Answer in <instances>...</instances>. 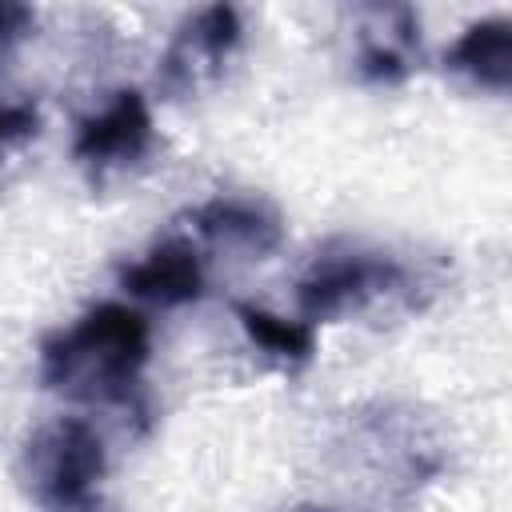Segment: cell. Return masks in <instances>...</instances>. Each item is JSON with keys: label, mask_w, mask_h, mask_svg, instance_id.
Instances as JSON below:
<instances>
[{"label": "cell", "mask_w": 512, "mask_h": 512, "mask_svg": "<svg viewBox=\"0 0 512 512\" xmlns=\"http://www.w3.org/2000/svg\"><path fill=\"white\" fill-rule=\"evenodd\" d=\"M120 288L160 308L192 304L204 296V264L188 240H160L120 272Z\"/></svg>", "instance_id": "8992f818"}, {"label": "cell", "mask_w": 512, "mask_h": 512, "mask_svg": "<svg viewBox=\"0 0 512 512\" xmlns=\"http://www.w3.org/2000/svg\"><path fill=\"white\" fill-rule=\"evenodd\" d=\"M192 228L208 244L244 248V252H256V256H264L280 244V220L264 204L236 200V196H216V200L200 204L192 212Z\"/></svg>", "instance_id": "52a82bcc"}, {"label": "cell", "mask_w": 512, "mask_h": 512, "mask_svg": "<svg viewBox=\"0 0 512 512\" xmlns=\"http://www.w3.org/2000/svg\"><path fill=\"white\" fill-rule=\"evenodd\" d=\"M36 124H40V112L32 104H4L0 108V148L36 136Z\"/></svg>", "instance_id": "8fae6325"}, {"label": "cell", "mask_w": 512, "mask_h": 512, "mask_svg": "<svg viewBox=\"0 0 512 512\" xmlns=\"http://www.w3.org/2000/svg\"><path fill=\"white\" fill-rule=\"evenodd\" d=\"M156 132H152V112L148 100L136 88L116 92L96 116H84L72 140V156L92 172L104 176L112 168L136 164L148 148H152Z\"/></svg>", "instance_id": "5b68a950"}, {"label": "cell", "mask_w": 512, "mask_h": 512, "mask_svg": "<svg viewBox=\"0 0 512 512\" xmlns=\"http://www.w3.org/2000/svg\"><path fill=\"white\" fill-rule=\"evenodd\" d=\"M416 48V16L408 8H376L372 24H364L360 32V76L376 84H396L412 72Z\"/></svg>", "instance_id": "9c48e42d"}, {"label": "cell", "mask_w": 512, "mask_h": 512, "mask_svg": "<svg viewBox=\"0 0 512 512\" xmlns=\"http://www.w3.org/2000/svg\"><path fill=\"white\" fill-rule=\"evenodd\" d=\"M300 512H328V508H300Z\"/></svg>", "instance_id": "4fadbf2b"}, {"label": "cell", "mask_w": 512, "mask_h": 512, "mask_svg": "<svg viewBox=\"0 0 512 512\" xmlns=\"http://www.w3.org/2000/svg\"><path fill=\"white\" fill-rule=\"evenodd\" d=\"M236 44H240V16L232 4H208L192 12L176 28L168 52L160 56V72H156L160 92L168 96L196 92L204 80H212L224 68Z\"/></svg>", "instance_id": "277c9868"}, {"label": "cell", "mask_w": 512, "mask_h": 512, "mask_svg": "<svg viewBox=\"0 0 512 512\" xmlns=\"http://www.w3.org/2000/svg\"><path fill=\"white\" fill-rule=\"evenodd\" d=\"M104 468L108 456L100 432L80 416H60L28 436L16 460V480L24 496L48 512H88Z\"/></svg>", "instance_id": "7a4b0ae2"}, {"label": "cell", "mask_w": 512, "mask_h": 512, "mask_svg": "<svg viewBox=\"0 0 512 512\" xmlns=\"http://www.w3.org/2000/svg\"><path fill=\"white\" fill-rule=\"evenodd\" d=\"M32 20H36V12L28 8V4H12V0H0V52L8 48V44H16L28 28H32Z\"/></svg>", "instance_id": "7c38bea8"}, {"label": "cell", "mask_w": 512, "mask_h": 512, "mask_svg": "<svg viewBox=\"0 0 512 512\" xmlns=\"http://www.w3.org/2000/svg\"><path fill=\"white\" fill-rule=\"evenodd\" d=\"M148 320L128 304H96L40 344V380L96 404H124L148 364Z\"/></svg>", "instance_id": "6da1fadb"}, {"label": "cell", "mask_w": 512, "mask_h": 512, "mask_svg": "<svg viewBox=\"0 0 512 512\" xmlns=\"http://www.w3.org/2000/svg\"><path fill=\"white\" fill-rule=\"evenodd\" d=\"M448 68L468 76L472 84L488 92H508L512 88V24L504 16L476 20L460 32V40L444 52Z\"/></svg>", "instance_id": "ba28073f"}, {"label": "cell", "mask_w": 512, "mask_h": 512, "mask_svg": "<svg viewBox=\"0 0 512 512\" xmlns=\"http://www.w3.org/2000/svg\"><path fill=\"white\" fill-rule=\"evenodd\" d=\"M232 312H236L240 328L248 332V340L284 364H304L316 352V328L304 320H284V316H272L268 308H256L244 300L232 304Z\"/></svg>", "instance_id": "30bf717a"}, {"label": "cell", "mask_w": 512, "mask_h": 512, "mask_svg": "<svg viewBox=\"0 0 512 512\" xmlns=\"http://www.w3.org/2000/svg\"><path fill=\"white\" fill-rule=\"evenodd\" d=\"M408 284V268L384 252H364V248H340L324 252L312 260V268L296 284V304L304 324L336 320L348 312L368 308L380 296H392Z\"/></svg>", "instance_id": "3957f363"}]
</instances>
